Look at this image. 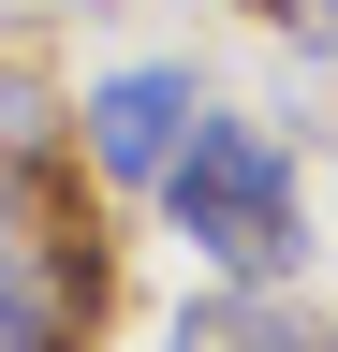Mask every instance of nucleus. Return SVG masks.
I'll return each instance as SVG.
<instances>
[{"mask_svg": "<svg viewBox=\"0 0 338 352\" xmlns=\"http://www.w3.org/2000/svg\"><path fill=\"white\" fill-rule=\"evenodd\" d=\"M74 118H89V162H103V176H133V191H147V176H162V162L191 147V118H206V88H191L177 59H147V74H103L89 103H74Z\"/></svg>", "mask_w": 338, "mask_h": 352, "instance_id": "7ed1b4c3", "label": "nucleus"}, {"mask_svg": "<svg viewBox=\"0 0 338 352\" xmlns=\"http://www.w3.org/2000/svg\"><path fill=\"white\" fill-rule=\"evenodd\" d=\"M279 30L309 44V59H338V0H279Z\"/></svg>", "mask_w": 338, "mask_h": 352, "instance_id": "423d86ee", "label": "nucleus"}, {"mask_svg": "<svg viewBox=\"0 0 338 352\" xmlns=\"http://www.w3.org/2000/svg\"><path fill=\"white\" fill-rule=\"evenodd\" d=\"M162 220L221 264V279H294L309 264V206H294V147L279 132H250V118H191V147L147 176Z\"/></svg>", "mask_w": 338, "mask_h": 352, "instance_id": "f257e3e1", "label": "nucleus"}, {"mask_svg": "<svg viewBox=\"0 0 338 352\" xmlns=\"http://www.w3.org/2000/svg\"><path fill=\"white\" fill-rule=\"evenodd\" d=\"M162 352H338L309 308H279V279H221L206 308H177V338Z\"/></svg>", "mask_w": 338, "mask_h": 352, "instance_id": "20e7f679", "label": "nucleus"}, {"mask_svg": "<svg viewBox=\"0 0 338 352\" xmlns=\"http://www.w3.org/2000/svg\"><path fill=\"white\" fill-rule=\"evenodd\" d=\"M89 323H103V235L45 162L0 191V352H89Z\"/></svg>", "mask_w": 338, "mask_h": 352, "instance_id": "f03ea898", "label": "nucleus"}, {"mask_svg": "<svg viewBox=\"0 0 338 352\" xmlns=\"http://www.w3.org/2000/svg\"><path fill=\"white\" fill-rule=\"evenodd\" d=\"M45 162H59V103L0 59V191H15V176H45Z\"/></svg>", "mask_w": 338, "mask_h": 352, "instance_id": "39448f33", "label": "nucleus"}]
</instances>
